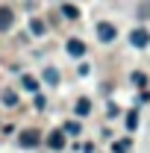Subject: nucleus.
Wrapping results in <instances>:
<instances>
[{
    "label": "nucleus",
    "instance_id": "f257e3e1",
    "mask_svg": "<svg viewBox=\"0 0 150 153\" xmlns=\"http://www.w3.org/2000/svg\"><path fill=\"white\" fill-rule=\"evenodd\" d=\"M18 144L21 147H36V144H41V133L38 130H24L18 135Z\"/></svg>",
    "mask_w": 150,
    "mask_h": 153
},
{
    "label": "nucleus",
    "instance_id": "f03ea898",
    "mask_svg": "<svg viewBox=\"0 0 150 153\" xmlns=\"http://www.w3.org/2000/svg\"><path fill=\"white\" fill-rule=\"evenodd\" d=\"M115 36H118V30H115L112 24H106V21H103V24H97V38H100V41H106V44H109V41H115Z\"/></svg>",
    "mask_w": 150,
    "mask_h": 153
},
{
    "label": "nucleus",
    "instance_id": "7ed1b4c3",
    "mask_svg": "<svg viewBox=\"0 0 150 153\" xmlns=\"http://www.w3.org/2000/svg\"><path fill=\"white\" fill-rule=\"evenodd\" d=\"M47 144H50L53 150H62V147H65V130H53V133L47 135Z\"/></svg>",
    "mask_w": 150,
    "mask_h": 153
},
{
    "label": "nucleus",
    "instance_id": "20e7f679",
    "mask_svg": "<svg viewBox=\"0 0 150 153\" xmlns=\"http://www.w3.org/2000/svg\"><path fill=\"white\" fill-rule=\"evenodd\" d=\"M130 41L135 44V47H147V44H150L147 30H132V33H130Z\"/></svg>",
    "mask_w": 150,
    "mask_h": 153
},
{
    "label": "nucleus",
    "instance_id": "39448f33",
    "mask_svg": "<svg viewBox=\"0 0 150 153\" xmlns=\"http://www.w3.org/2000/svg\"><path fill=\"white\" fill-rule=\"evenodd\" d=\"M12 21H15V12H12L9 6H0V30H9Z\"/></svg>",
    "mask_w": 150,
    "mask_h": 153
},
{
    "label": "nucleus",
    "instance_id": "423d86ee",
    "mask_svg": "<svg viewBox=\"0 0 150 153\" xmlns=\"http://www.w3.org/2000/svg\"><path fill=\"white\" fill-rule=\"evenodd\" d=\"M65 47H68V53H71V56H85V50H88V47H85L79 38H71Z\"/></svg>",
    "mask_w": 150,
    "mask_h": 153
},
{
    "label": "nucleus",
    "instance_id": "0eeeda50",
    "mask_svg": "<svg viewBox=\"0 0 150 153\" xmlns=\"http://www.w3.org/2000/svg\"><path fill=\"white\" fill-rule=\"evenodd\" d=\"M88 112H91V100H85V97L76 100V115H88Z\"/></svg>",
    "mask_w": 150,
    "mask_h": 153
},
{
    "label": "nucleus",
    "instance_id": "6e6552de",
    "mask_svg": "<svg viewBox=\"0 0 150 153\" xmlns=\"http://www.w3.org/2000/svg\"><path fill=\"white\" fill-rule=\"evenodd\" d=\"M127 150H130V138H121L112 144V153H127Z\"/></svg>",
    "mask_w": 150,
    "mask_h": 153
},
{
    "label": "nucleus",
    "instance_id": "1a4fd4ad",
    "mask_svg": "<svg viewBox=\"0 0 150 153\" xmlns=\"http://www.w3.org/2000/svg\"><path fill=\"white\" fill-rule=\"evenodd\" d=\"M3 103H6V106H15V103H18V94H15L12 88H6V91H3Z\"/></svg>",
    "mask_w": 150,
    "mask_h": 153
},
{
    "label": "nucleus",
    "instance_id": "9d476101",
    "mask_svg": "<svg viewBox=\"0 0 150 153\" xmlns=\"http://www.w3.org/2000/svg\"><path fill=\"white\" fill-rule=\"evenodd\" d=\"M30 30H33V36H44V21H30Z\"/></svg>",
    "mask_w": 150,
    "mask_h": 153
},
{
    "label": "nucleus",
    "instance_id": "9b49d317",
    "mask_svg": "<svg viewBox=\"0 0 150 153\" xmlns=\"http://www.w3.org/2000/svg\"><path fill=\"white\" fill-rule=\"evenodd\" d=\"M44 79H47L50 85H56V82H59V71H56V68H47V71H44Z\"/></svg>",
    "mask_w": 150,
    "mask_h": 153
},
{
    "label": "nucleus",
    "instance_id": "f8f14e48",
    "mask_svg": "<svg viewBox=\"0 0 150 153\" xmlns=\"http://www.w3.org/2000/svg\"><path fill=\"white\" fill-rule=\"evenodd\" d=\"M135 127H138V112L132 109V112L127 115V130H135Z\"/></svg>",
    "mask_w": 150,
    "mask_h": 153
},
{
    "label": "nucleus",
    "instance_id": "ddd939ff",
    "mask_svg": "<svg viewBox=\"0 0 150 153\" xmlns=\"http://www.w3.org/2000/svg\"><path fill=\"white\" fill-rule=\"evenodd\" d=\"M21 85H24L27 91H36V88H38V82L33 79V76H24V79H21Z\"/></svg>",
    "mask_w": 150,
    "mask_h": 153
},
{
    "label": "nucleus",
    "instance_id": "4468645a",
    "mask_svg": "<svg viewBox=\"0 0 150 153\" xmlns=\"http://www.w3.org/2000/svg\"><path fill=\"white\" fill-rule=\"evenodd\" d=\"M62 15H65V18H71V21H74V18H79V12H76L74 6H62Z\"/></svg>",
    "mask_w": 150,
    "mask_h": 153
},
{
    "label": "nucleus",
    "instance_id": "2eb2a0df",
    "mask_svg": "<svg viewBox=\"0 0 150 153\" xmlns=\"http://www.w3.org/2000/svg\"><path fill=\"white\" fill-rule=\"evenodd\" d=\"M132 82H135L138 88H144V85H147V76L144 74H132Z\"/></svg>",
    "mask_w": 150,
    "mask_h": 153
},
{
    "label": "nucleus",
    "instance_id": "dca6fc26",
    "mask_svg": "<svg viewBox=\"0 0 150 153\" xmlns=\"http://www.w3.org/2000/svg\"><path fill=\"white\" fill-rule=\"evenodd\" d=\"M65 133H68V135H76V133H79V124H76V121H71V124L65 127Z\"/></svg>",
    "mask_w": 150,
    "mask_h": 153
},
{
    "label": "nucleus",
    "instance_id": "f3484780",
    "mask_svg": "<svg viewBox=\"0 0 150 153\" xmlns=\"http://www.w3.org/2000/svg\"><path fill=\"white\" fill-rule=\"evenodd\" d=\"M44 106H47V100H44V97L38 94V97H36V109H44Z\"/></svg>",
    "mask_w": 150,
    "mask_h": 153
}]
</instances>
